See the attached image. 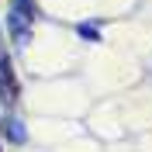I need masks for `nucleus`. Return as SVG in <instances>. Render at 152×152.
Here are the masks:
<instances>
[]
</instances>
